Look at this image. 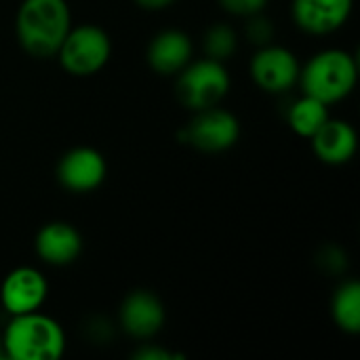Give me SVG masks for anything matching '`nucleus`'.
Segmentation results:
<instances>
[{"label": "nucleus", "mask_w": 360, "mask_h": 360, "mask_svg": "<svg viewBox=\"0 0 360 360\" xmlns=\"http://www.w3.org/2000/svg\"><path fill=\"white\" fill-rule=\"evenodd\" d=\"M314 154L327 165H346L356 154V131L346 120L327 118V122L310 137Z\"/></svg>", "instance_id": "14"}, {"label": "nucleus", "mask_w": 360, "mask_h": 360, "mask_svg": "<svg viewBox=\"0 0 360 360\" xmlns=\"http://www.w3.org/2000/svg\"><path fill=\"white\" fill-rule=\"evenodd\" d=\"M247 27H245V34L249 38V42L257 44V46H266L272 42L274 38V25L268 17H264L262 13H255L251 17H247Z\"/></svg>", "instance_id": "18"}, {"label": "nucleus", "mask_w": 360, "mask_h": 360, "mask_svg": "<svg viewBox=\"0 0 360 360\" xmlns=\"http://www.w3.org/2000/svg\"><path fill=\"white\" fill-rule=\"evenodd\" d=\"M72 15L65 0H23L15 17V34L25 53L38 59L57 55Z\"/></svg>", "instance_id": "1"}, {"label": "nucleus", "mask_w": 360, "mask_h": 360, "mask_svg": "<svg viewBox=\"0 0 360 360\" xmlns=\"http://www.w3.org/2000/svg\"><path fill=\"white\" fill-rule=\"evenodd\" d=\"M179 137L200 152H226L238 141L240 122L232 112L213 105L194 112V118L181 129Z\"/></svg>", "instance_id": "6"}, {"label": "nucleus", "mask_w": 360, "mask_h": 360, "mask_svg": "<svg viewBox=\"0 0 360 360\" xmlns=\"http://www.w3.org/2000/svg\"><path fill=\"white\" fill-rule=\"evenodd\" d=\"M327 118H329L327 103H323L310 95L300 97L289 108V124L300 137L310 139L327 122Z\"/></svg>", "instance_id": "15"}, {"label": "nucleus", "mask_w": 360, "mask_h": 360, "mask_svg": "<svg viewBox=\"0 0 360 360\" xmlns=\"http://www.w3.org/2000/svg\"><path fill=\"white\" fill-rule=\"evenodd\" d=\"M46 293H49L46 278L36 268L23 266L8 272L6 278L2 281L0 304L11 316L27 314V312H36L44 304Z\"/></svg>", "instance_id": "9"}, {"label": "nucleus", "mask_w": 360, "mask_h": 360, "mask_svg": "<svg viewBox=\"0 0 360 360\" xmlns=\"http://www.w3.org/2000/svg\"><path fill=\"white\" fill-rule=\"evenodd\" d=\"M321 264H325L327 272H342L346 270V253H342L340 249H325L323 257H321Z\"/></svg>", "instance_id": "20"}, {"label": "nucleus", "mask_w": 360, "mask_h": 360, "mask_svg": "<svg viewBox=\"0 0 360 360\" xmlns=\"http://www.w3.org/2000/svg\"><path fill=\"white\" fill-rule=\"evenodd\" d=\"M65 350V333L46 314H17L4 329L2 352L13 360H57Z\"/></svg>", "instance_id": "2"}, {"label": "nucleus", "mask_w": 360, "mask_h": 360, "mask_svg": "<svg viewBox=\"0 0 360 360\" xmlns=\"http://www.w3.org/2000/svg\"><path fill=\"white\" fill-rule=\"evenodd\" d=\"M120 325L131 338L150 340L165 325V306L152 291H133L120 306Z\"/></svg>", "instance_id": "10"}, {"label": "nucleus", "mask_w": 360, "mask_h": 360, "mask_svg": "<svg viewBox=\"0 0 360 360\" xmlns=\"http://www.w3.org/2000/svg\"><path fill=\"white\" fill-rule=\"evenodd\" d=\"M82 251V238L72 224L51 221L36 234V253L51 266H68L78 259Z\"/></svg>", "instance_id": "12"}, {"label": "nucleus", "mask_w": 360, "mask_h": 360, "mask_svg": "<svg viewBox=\"0 0 360 360\" xmlns=\"http://www.w3.org/2000/svg\"><path fill=\"white\" fill-rule=\"evenodd\" d=\"M356 59L342 49L321 51L300 70L304 95H310L327 105L346 99L356 86Z\"/></svg>", "instance_id": "3"}, {"label": "nucleus", "mask_w": 360, "mask_h": 360, "mask_svg": "<svg viewBox=\"0 0 360 360\" xmlns=\"http://www.w3.org/2000/svg\"><path fill=\"white\" fill-rule=\"evenodd\" d=\"M202 46H205L207 57L215 61H226L234 55L238 46V36L228 23H215L207 30L202 38Z\"/></svg>", "instance_id": "17"}, {"label": "nucleus", "mask_w": 360, "mask_h": 360, "mask_svg": "<svg viewBox=\"0 0 360 360\" xmlns=\"http://www.w3.org/2000/svg\"><path fill=\"white\" fill-rule=\"evenodd\" d=\"M112 55V40L99 25H76L65 34L57 57L63 70L72 76L97 74Z\"/></svg>", "instance_id": "5"}, {"label": "nucleus", "mask_w": 360, "mask_h": 360, "mask_svg": "<svg viewBox=\"0 0 360 360\" xmlns=\"http://www.w3.org/2000/svg\"><path fill=\"white\" fill-rule=\"evenodd\" d=\"M352 2L354 0H293V19L308 34H331L348 21Z\"/></svg>", "instance_id": "11"}, {"label": "nucleus", "mask_w": 360, "mask_h": 360, "mask_svg": "<svg viewBox=\"0 0 360 360\" xmlns=\"http://www.w3.org/2000/svg\"><path fill=\"white\" fill-rule=\"evenodd\" d=\"M221 8L236 17H251L255 13H262L268 4V0H219Z\"/></svg>", "instance_id": "19"}, {"label": "nucleus", "mask_w": 360, "mask_h": 360, "mask_svg": "<svg viewBox=\"0 0 360 360\" xmlns=\"http://www.w3.org/2000/svg\"><path fill=\"white\" fill-rule=\"evenodd\" d=\"M135 2L146 11H160V8H167L169 4H173L175 0H135Z\"/></svg>", "instance_id": "22"}, {"label": "nucleus", "mask_w": 360, "mask_h": 360, "mask_svg": "<svg viewBox=\"0 0 360 360\" xmlns=\"http://www.w3.org/2000/svg\"><path fill=\"white\" fill-rule=\"evenodd\" d=\"M230 91V74L224 61L205 57L190 61L177 76V99L192 112L217 105Z\"/></svg>", "instance_id": "4"}, {"label": "nucleus", "mask_w": 360, "mask_h": 360, "mask_svg": "<svg viewBox=\"0 0 360 360\" xmlns=\"http://www.w3.org/2000/svg\"><path fill=\"white\" fill-rule=\"evenodd\" d=\"M108 175L105 158L93 148H74L65 152L57 165L59 184L76 194L93 192L103 184Z\"/></svg>", "instance_id": "8"}, {"label": "nucleus", "mask_w": 360, "mask_h": 360, "mask_svg": "<svg viewBox=\"0 0 360 360\" xmlns=\"http://www.w3.org/2000/svg\"><path fill=\"white\" fill-rule=\"evenodd\" d=\"M333 321L346 333L360 331V285L356 281L344 283L333 295Z\"/></svg>", "instance_id": "16"}, {"label": "nucleus", "mask_w": 360, "mask_h": 360, "mask_svg": "<svg viewBox=\"0 0 360 360\" xmlns=\"http://www.w3.org/2000/svg\"><path fill=\"white\" fill-rule=\"evenodd\" d=\"M192 61V40L181 30H165L156 34L148 46V63L162 76L179 74Z\"/></svg>", "instance_id": "13"}, {"label": "nucleus", "mask_w": 360, "mask_h": 360, "mask_svg": "<svg viewBox=\"0 0 360 360\" xmlns=\"http://www.w3.org/2000/svg\"><path fill=\"white\" fill-rule=\"evenodd\" d=\"M300 61L297 57L276 44L259 46V51L251 59V78L253 82L268 93L289 91L300 80Z\"/></svg>", "instance_id": "7"}, {"label": "nucleus", "mask_w": 360, "mask_h": 360, "mask_svg": "<svg viewBox=\"0 0 360 360\" xmlns=\"http://www.w3.org/2000/svg\"><path fill=\"white\" fill-rule=\"evenodd\" d=\"M135 359L137 360H175L184 359V356H177L173 352H167L162 348H156V346H146V348H139L135 352Z\"/></svg>", "instance_id": "21"}, {"label": "nucleus", "mask_w": 360, "mask_h": 360, "mask_svg": "<svg viewBox=\"0 0 360 360\" xmlns=\"http://www.w3.org/2000/svg\"><path fill=\"white\" fill-rule=\"evenodd\" d=\"M0 356H2V338H0Z\"/></svg>", "instance_id": "23"}]
</instances>
